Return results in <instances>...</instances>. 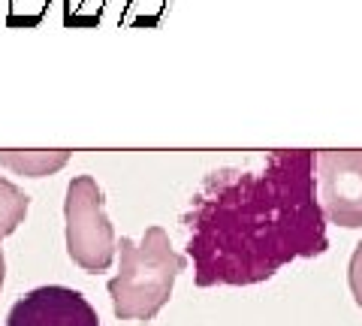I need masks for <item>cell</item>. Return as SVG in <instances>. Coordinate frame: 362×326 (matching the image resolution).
<instances>
[{"label":"cell","instance_id":"obj_2","mask_svg":"<svg viewBox=\"0 0 362 326\" xmlns=\"http://www.w3.org/2000/svg\"><path fill=\"white\" fill-rule=\"evenodd\" d=\"M118 275L106 290L112 296V311L118 320H154L173 296L175 278L187 269V257L178 254L163 227H148L142 242L121 235Z\"/></svg>","mask_w":362,"mask_h":326},{"label":"cell","instance_id":"obj_3","mask_svg":"<svg viewBox=\"0 0 362 326\" xmlns=\"http://www.w3.org/2000/svg\"><path fill=\"white\" fill-rule=\"evenodd\" d=\"M64 221H66V254H70V260L90 275L106 272L112 260H115L118 239L112 221L106 218V197L100 190L97 178L90 175L70 178L64 199Z\"/></svg>","mask_w":362,"mask_h":326},{"label":"cell","instance_id":"obj_4","mask_svg":"<svg viewBox=\"0 0 362 326\" xmlns=\"http://www.w3.org/2000/svg\"><path fill=\"white\" fill-rule=\"evenodd\" d=\"M314 185L323 218L335 227H362V149L314 151Z\"/></svg>","mask_w":362,"mask_h":326},{"label":"cell","instance_id":"obj_8","mask_svg":"<svg viewBox=\"0 0 362 326\" xmlns=\"http://www.w3.org/2000/svg\"><path fill=\"white\" fill-rule=\"evenodd\" d=\"M347 284H350V296L362 308V242L350 254V263H347Z\"/></svg>","mask_w":362,"mask_h":326},{"label":"cell","instance_id":"obj_9","mask_svg":"<svg viewBox=\"0 0 362 326\" xmlns=\"http://www.w3.org/2000/svg\"><path fill=\"white\" fill-rule=\"evenodd\" d=\"M4 281H6V260H4V248H0V290H4Z\"/></svg>","mask_w":362,"mask_h":326},{"label":"cell","instance_id":"obj_5","mask_svg":"<svg viewBox=\"0 0 362 326\" xmlns=\"http://www.w3.org/2000/svg\"><path fill=\"white\" fill-rule=\"evenodd\" d=\"M6 326H100V318L78 290L49 284L21 296L9 308Z\"/></svg>","mask_w":362,"mask_h":326},{"label":"cell","instance_id":"obj_7","mask_svg":"<svg viewBox=\"0 0 362 326\" xmlns=\"http://www.w3.org/2000/svg\"><path fill=\"white\" fill-rule=\"evenodd\" d=\"M28 209H30V197L18 185L0 175V242L25 223Z\"/></svg>","mask_w":362,"mask_h":326},{"label":"cell","instance_id":"obj_6","mask_svg":"<svg viewBox=\"0 0 362 326\" xmlns=\"http://www.w3.org/2000/svg\"><path fill=\"white\" fill-rule=\"evenodd\" d=\"M70 161V151H0V166L13 170L18 175H30V178H42V175H54L64 170Z\"/></svg>","mask_w":362,"mask_h":326},{"label":"cell","instance_id":"obj_1","mask_svg":"<svg viewBox=\"0 0 362 326\" xmlns=\"http://www.w3.org/2000/svg\"><path fill=\"white\" fill-rule=\"evenodd\" d=\"M197 287H247L329 248L314 151H269L259 166L209 173L185 211Z\"/></svg>","mask_w":362,"mask_h":326}]
</instances>
